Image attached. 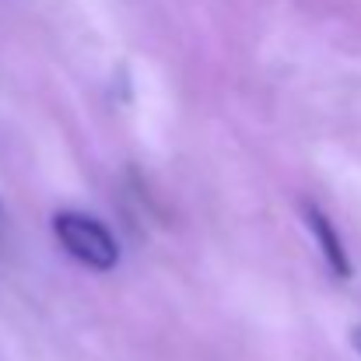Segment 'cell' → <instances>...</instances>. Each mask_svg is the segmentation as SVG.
I'll use <instances>...</instances> for the list:
<instances>
[{"instance_id":"7a4b0ae2","label":"cell","mask_w":361,"mask_h":361,"mask_svg":"<svg viewBox=\"0 0 361 361\" xmlns=\"http://www.w3.org/2000/svg\"><path fill=\"white\" fill-rule=\"evenodd\" d=\"M302 214H305V225H309L312 239L319 242V252H323V259L330 263V270H334L337 277H351V259H348V249H344V242H341V232L334 228V221H330L316 204H302Z\"/></svg>"},{"instance_id":"3957f363","label":"cell","mask_w":361,"mask_h":361,"mask_svg":"<svg viewBox=\"0 0 361 361\" xmlns=\"http://www.w3.org/2000/svg\"><path fill=\"white\" fill-rule=\"evenodd\" d=\"M351 344H355V351L361 355V326H355V334H351Z\"/></svg>"},{"instance_id":"6da1fadb","label":"cell","mask_w":361,"mask_h":361,"mask_svg":"<svg viewBox=\"0 0 361 361\" xmlns=\"http://www.w3.org/2000/svg\"><path fill=\"white\" fill-rule=\"evenodd\" d=\"M53 235L56 242L88 270H113L120 263V245L113 239V232L81 211H60L53 218Z\"/></svg>"}]
</instances>
